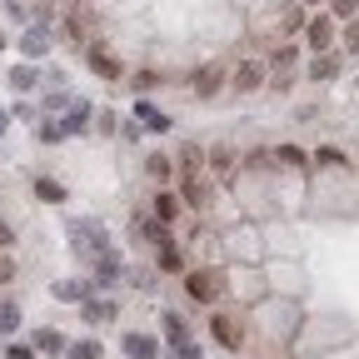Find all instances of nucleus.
<instances>
[{"mask_svg": "<svg viewBox=\"0 0 359 359\" xmlns=\"http://www.w3.org/2000/svg\"><path fill=\"white\" fill-rule=\"evenodd\" d=\"M185 290H190V299L215 304L219 299V269H195V275H185Z\"/></svg>", "mask_w": 359, "mask_h": 359, "instance_id": "f257e3e1", "label": "nucleus"}, {"mask_svg": "<svg viewBox=\"0 0 359 359\" xmlns=\"http://www.w3.org/2000/svg\"><path fill=\"white\" fill-rule=\"evenodd\" d=\"M210 334H215L224 349H240V344H245V325L235 320V314H215V320H210Z\"/></svg>", "mask_w": 359, "mask_h": 359, "instance_id": "f03ea898", "label": "nucleus"}, {"mask_svg": "<svg viewBox=\"0 0 359 359\" xmlns=\"http://www.w3.org/2000/svg\"><path fill=\"white\" fill-rule=\"evenodd\" d=\"M219 90H224V70H219V65H205V70L195 75V95H200V100H215Z\"/></svg>", "mask_w": 359, "mask_h": 359, "instance_id": "7ed1b4c3", "label": "nucleus"}, {"mask_svg": "<svg viewBox=\"0 0 359 359\" xmlns=\"http://www.w3.org/2000/svg\"><path fill=\"white\" fill-rule=\"evenodd\" d=\"M90 70L105 75V80H120V60H115L110 50H90Z\"/></svg>", "mask_w": 359, "mask_h": 359, "instance_id": "20e7f679", "label": "nucleus"}, {"mask_svg": "<svg viewBox=\"0 0 359 359\" xmlns=\"http://www.w3.org/2000/svg\"><path fill=\"white\" fill-rule=\"evenodd\" d=\"M125 354H130V359H155L160 349H155L150 334H130V339H125Z\"/></svg>", "mask_w": 359, "mask_h": 359, "instance_id": "39448f33", "label": "nucleus"}, {"mask_svg": "<svg viewBox=\"0 0 359 359\" xmlns=\"http://www.w3.org/2000/svg\"><path fill=\"white\" fill-rule=\"evenodd\" d=\"M200 175V145H180V180Z\"/></svg>", "mask_w": 359, "mask_h": 359, "instance_id": "423d86ee", "label": "nucleus"}, {"mask_svg": "<svg viewBox=\"0 0 359 359\" xmlns=\"http://www.w3.org/2000/svg\"><path fill=\"white\" fill-rule=\"evenodd\" d=\"M70 240H75V250H85V255L105 245V235H95V230H85V224H75V230H70Z\"/></svg>", "mask_w": 359, "mask_h": 359, "instance_id": "0eeeda50", "label": "nucleus"}, {"mask_svg": "<svg viewBox=\"0 0 359 359\" xmlns=\"http://www.w3.org/2000/svg\"><path fill=\"white\" fill-rule=\"evenodd\" d=\"M330 40H334V20H314L309 25V45H314V50H325Z\"/></svg>", "mask_w": 359, "mask_h": 359, "instance_id": "6e6552de", "label": "nucleus"}, {"mask_svg": "<svg viewBox=\"0 0 359 359\" xmlns=\"http://www.w3.org/2000/svg\"><path fill=\"white\" fill-rule=\"evenodd\" d=\"M185 200H190V205H205V200H210L205 175H190V180H185Z\"/></svg>", "mask_w": 359, "mask_h": 359, "instance_id": "1a4fd4ad", "label": "nucleus"}, {"mask_svg": "<svg viewBox=\"0 0 359 359\" xmlns=\"http://www.w3.org/2000/svg\"><path fill=\"white\" fill-rule=\"evenodd\" d=\"M259 80H264V70H259V65L250 60V65H240V75H235V90H255Z\"/></svg>", "mask_w": 359, "mask_h": 359, "instance_id": "9d476101", "label": "nucleus"}, {"mask_svg": "<svg viewBox=\"0 0 359 359\" xmlns=\"http://www.w3.org/2000/svg\"><path fill=\"white\" fill-rule=\"evenodd\" d=\"M35 344H40V354H60V349H65V339H60L55 330H40V334H35Z\"/></svg>", "mask_w": 359, "mask_h": 359, "instance_id": "9b49d317", "label": "nucleus"}, {"mask_svg": "<svg viewBox=\"0 0 359 359\" xmlns=\"http://www.w3.org/2000/svg\"><path fill=\"white\" fill-rule=\"evenodd\" d=\"M35 195H40L45 205H60V200H65V190L55 185V180H40V185H35Z\"/></svg>", "mask_w": 359, "mask_h": 359, "instance_id": "f8f14e48", "label": "nucleus"}, {"mask_svg": "<svg viewBox=\"0 0 359 359\" xmlns=\"http://www.w3.org/2000/svg\"><path fill=\"white\" fill-rule=\"evenodd\" d=\"M155 215H160L165 224H170V219H180V200H175V195H160V200H155Z\"/></svg>", "mask_w": 359, "mask_h": 359, "instance_id": "ddd939ff", "label": "nucleus"}, {"mask_svg": "<svg viewBox=\"0 0 359 359\" xmlns=\"http://www.w3.org/2000/svg\"><path fill=\"white\" fill-rule=\"evenodd\" d=\"M165 330H170V344L180 349V344H190V334H185V325L175 320V314H165Z\"/></svg>", "mask_w": 359, "mask_h": 359, "instance_id": "4468645a", "label": "nucleus"}, {"mask_svg": "<svg viewBox=\"0 0 359 359\" xmlns=\"http://www.w3.org/2000/svg\"><path fill=\"white\" fill-rule=\"evenodd\" d=\"M160 269H165V275H175V269H180V250H175V245H160Z\"/></svg>", "mask_w": 359, "mask_h": 359, "instance_id": "2eb2a0df", "label": "nucleus"}, {"mask_svg": "<svg viewBox=\"0 0 359 359\" xmlns=\"http://www.w3.org/2000/svg\"><path fill=\"white\" fill-rule=\"evenodd\" d=\"M70 359H100V344L85 339V344H70Z\"/></svg>", "mask_w": 359, "mask_h": 359, "instance_id": "dca6fc26", "label": "nucleus"}, {"mask_svg": "<svg viewBox=\"0 0 359 359\" xmlns=\"http://www.w3.org/2000/svg\"><path fill=\"white\" fill-rule=\"evenodd\" d=\"M85 320H115V304H85Z\"/></svg>", "mask_w": 359, "mask_h": 359, "instance_id": "f3484780", "label": "nucleus"}, {"mask_svg": "<svg viewBox=\"0 0 359 359\" xmlns=\"http://www.w3.org/2000/svg\"><path fill=\"white\" fill-rule=\"evenodd\" d=\"M145 170H150L155 180H170V160H165V155H150V165H145Z\"/></svg>", "mask_w": 359, "mask_h": 359, "instance_id": "a211bd4d", "label": "nucleus"}, {"mask_svg": "<svg viewBox=\"0 0 359 359\" xmlns=\"http://www.w3.org/2000/svg\"><path fill=\"white\" fill-rule=\"evenodd\" d=\"M15 320H20V309H15V304L0 309V330H15Z\"/></svg>", "mask_w": 359, "mask_h": 359, "instance_id": "6ab92c4d", "label": "nucleus"}, {"mask_svg": "<svg viewBox=\"0 0 359 359\" xmlns=\"http://www.w3.org/2000/svg\"><path fill=\"white\" fill-rule=\"evenodd\" d=\"M55 294H65V299H80V294H85V285H75V280H65V285H55Z\"/></svg>", "mask_w": 359, "mask_h": 359, "instance_id": "aec40b11", "label": "nucleus"}, {"mask_svg": "<svg viewBox=\"0 0 359 359\" xmlns=\"http://www.w3.org/2000/svg\"><path fill=\"white\" fill-rule=\"evenodd\" d=\"M11 85L20 90V85H35V70H11Z\"/></svg>", "mask_w": 359, "mask_h": 359, "instance_id": "412c9836", "label": "nucleus"}, {"mask_svg": "<svg viewBox=\"0 0 359 359\" xmlns=\"http://www.w3.org/2000/svg\"><path fill=\"white\" fill-rule=\"evenodd\" d=\"M280 160H285V165H304V155H299L294 145H285V150H280Z\"/></svg>", "mask_w": 359, "mask_h": 359, "instance_id": "4be33fe9", "label": "nucleus"}, {"mask_svg": "<svg viewBox=\"0 0 359 359\" xmlns=\"http://www.w3.org/2000/svg\"><path fill=\"white\" fill-rule=\"evenodd\" d=\"M330 6H334V15H344V20L354 15V0H330Z\"/></svg>", "mask_w": 359, "mask_h": 359, "instance_id": "5701e85b", "label": "nucleus"}, {"mask_svg": "<svg viewBox=\"0 0 359 359\" xmlns=\"http://www.w3.org/2000/svg\"><path fill=\"white\" fill-rule=\"evenodd\" d=\"M11 275H15V264H11V259H0V285H6Z\"/></svg>", "mask_w": 359, "mask_h": 359, "instance_id": "b1692460", "label": "nucleus"}, {"mask_svg": "<svg viewBox=\"0 0 359 359\" xmlns=\"http://www.w3.org/2000/svg\"><path fill=\"white\" fill-rule=\"evenodd\" d=\"M11 240H15V230H11V224H0V250H6Z\"/></svg>", "mask_w": 359, "mask_h": 359, "instance_id": "393cba45", "label": "nucleus"}, {"mask_svg": "<svg viewBox=\"0 0 359 359\" xmlns=\"http://www.w3.org/2000/svg\"><path fill=\"white\" fill-rule=\"evenodd\" d=\"M11 359H35V354H30V349H20V344H15V349H11Z\"/></svg>", "mask_w": 359, "mask_h": 359, "instance_id": "a878e982", "label": "nucleus"}, {"mask_svg": "<svg viewBox=\"0 0 359 359\" xmlns=\"http://www.w3.org/2000/svg\"><path fill=\"white\" fill-rule=\"evenodd\" d=\"M0 135H6V115H0Z\"/></svg>", "mask_w": 359, "mask_h": 359, "instance_id": "bb28decb", "label": "nucleus"}, {"mask_svg": "<svg viewBox=\"0 0 359 359\" xmlns=\"http://www.w3.org/2000/svg\"><path fill=\"white\" fill-rule=\"evenodd\" d=\"M0 50H6V40H0Z\"/></svg>", "mask_w": 359, "mask_h": 359, "instance_id": "cd10ccee", "label": "nucleus"}]
</instances>
